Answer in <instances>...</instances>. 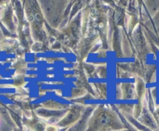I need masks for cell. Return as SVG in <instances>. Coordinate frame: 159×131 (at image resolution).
Wrapping results in <instances>:
<instances>
[{
    "label": "cell",
    "instance_id": "1",
    "mask_svg": "<svg viewBox=\"0 0 159 131\" xmlns=\"http://www.w3.org/2000/svg\"><path fill=\"white\" fill-rule=\"evenodd\" d=\"M123 128L117 117L108 111L98 112L91 119L88 131H112Z\"/></svg>",
    "mask_w": 159,
    "mask_h": 131
},
{
    "label": "cell",
    "instance_id": "2",
    "mask_svg": "<svg viewBox=\"0 0 159 131\" xmlns=\"http://www.w3.org/2000/svg\"><path fill=\"white\" fill-rule=\"evenodd\" d=\"M59 128L56 125H52V124H48L47 126H45V131H59Z\"/></svg>",
    "mask_w": 159,
    "mask_h": 131
},
{
    "label": "cell",
    "instance_id": "3",
    "mask_svg": "<svg viewBox=\"0 0 159 131\" xmlns=\"http://www.w3.org/2000/svg\"><path fill=\"white\" fill-rule=\"evenodd\" d=\"M154 20H155L156 23H157V24L159 25V11L157 12V14H156L155 17H154Z\"/></svg>",
    "mask_w": 159,
    "mask_h": 131
},
{
    "label": "cell",
    "instance_id": "4",
    "mask_svg": "<svg viewBox=\"0 0 159 131\" xmlns=\"http://www.w3.org/2000/svg\"><path fill=\"white\" fill-rule=\"evenodd\" d=\"M156 113H157V116H158V118H159V107H158V108H157V111H156Z\"/></svg>",
    "mask_w": 159,
    "mask_h": 131
}]
</instances>
